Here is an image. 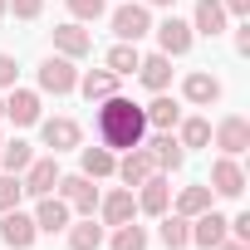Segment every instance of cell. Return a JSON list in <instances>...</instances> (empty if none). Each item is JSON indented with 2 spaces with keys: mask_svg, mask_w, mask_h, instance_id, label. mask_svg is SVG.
I'll return each mask as SVG.
<instances>
[{
  "mask_svg": "<svg viewBox=\"0 0 250 250\" xmlns=\"http://www.w3.org/2000/svg\"><path fill=\"white\" fill-rule=\"evenodd\" d=\"M98 143H103L108 152L143 147V143H147V113H143V103L123 98V93L103 98V108H98Z\"/></svg>",
  "mask_w": 250,
  "mask_h": 250,
  "instance_id": "cell-1",
  "label": "cell"
},
{
  "mask_svg": "<svg viewBox=\"0 0 250 250\" xmlns=\"http://www.w3.org/2000/svg\"><path fill=\"white\" fill-rule=\"evenodd\" d=\"M113 35L128 40V44H138L143 35H152V10L143 5V0H123V5L113 10Z\"/></svg>",
  "mask_w": 250,
  "mask_h": 250,
  "instance_id": "cell-2",
  "label": "cell"
},
{
  "mask_svg": "<svg viewBox=\"0 0 250 250\" xmlns=\"http://www.w3.org/2000/svg\"><path fill=\"white\" fill-rule=\"evenodd\" d=\"M79 88V69H74V59H64V54H49L44 64H40V93H54V98H64V93H74Z\"/></svg>",
  "mask_w": 250,
  "mask_h": 250,
  "instance_id": "cell-3",
  "label": "cell"
},
{
  "mask_svg": "<svg viewBox=\"0 0 250 250\" xmlns=\"http://www.w3.org/2000/svg\"><path fill=\"white\" fill-rule=\"evenodd\" d=\"M54 191L64 196V206H69V211H83V216H93V211H98V187H93V177H83V172L59 177V187H54Z\"/></svg>",
  "mask_w": 250,
  "mask_h": 250,
  "instance_id": "cell-4",
  "label": "cell"
},
{
  "mask_svg": "<svg viewBox=\"0 0 250 250\" xmlns=\"http://www.w3.org/2000/svg\"><path fill=\"white\" fill-rule=\"evenodd\" d=\"M69 221H74V211L64 206V196H35V230L40 235H64L69 230Z\"/></svg>",
  "mask_w": 250,
  "mask_h": 250,
  "instance_id": "cell-5",
  "label": "cell"
},
{
  "mask_svg": "<svg viewBox=\"0 0 250 250\" xmlns=\"http://www.w3.org/2000/svg\"><path fill=\"white\" fill-rule=\"evenodd\" d=\"M211 143L221 147V157H240V152L250 147V123H245L240 113H230V118H221L216 128H211Z\"/></svg>",
  "mask_w": 250,
  "mask_h": 250,
  "instance_id": "cell-6",
  "label": "cell"
},
{
  "mask_svg": "<svg viewBox=\"0 0 250 250\" xmlns=\"http://www.w3.org/2000/svg\"><path fill=\"white\" fill-rule=\"evenodd\" d=\"M152 35H157V54H167V59H182L191 49V40H196L191 35V20H177V15H167Z\"/></svg>",
  "mask_w": 250,
  "mask_h": 250,
  "instance_id": "cell-7",
  "label": "cell"
},
{
  "mask_svg": "<svg viewBox=\"0 0 250 250\" xmlns=\"http://www.w3.org/2000/svg\"><path fill=\"white\" fill-rule=\"evenodd\" d=\"M59 177H64V172H59V157H54V152H49V157H35V162L20 172L25 196H49V191L59 187Z\"/></svg>",
  "mask_w": 250,
  "mask_h": 250,
  "instance_id": "cell-8",
  "label": "cell"
},
{
  "mask_svg": "<svg viewBox=\"0 0 250 250\" xmlns=\"http://www.w3.org/2000/svg\"><path fill=\"white\" fill-rule=\"evenodd\" d=\"M40 138H44V147L59 157V152H74L79 143H83V133H79V123L74 118H40Z\"/></svg>",
  "mask_w": 250,
  "mask_h": 250,
  "instance_id": "cell-9",
  "label": "cell"
},
{
  "mask_svg": "<svg viewBox=\"0 0 250 250\" xmlns=\"http://www.w3.org/2000/svg\"><path fill=\"white\" fill-rule=\"evenodd\" d=\"M35 235H40V230H35V216H25L20 206H15V211H0V240H5L10 250H30Z\"/></svg>",
  "mask_w": 250,
  "mask_h": 250,
  "instance_id": "cell-10",
  "label": "cell"
},
{
  "mask_svg": "<svg viewBox=\"0 0 250 250\" xmlns=\"http://www.w3.org/2000/svg\"><path fill=\"white\" fill-rule=\"evenodd\" d=\"M216 196H226V201H235L240 191H245V172H240V162L235 157H216L211 162V182H206Z\"/></svg>",
  "mask_w": 250,
  "mask_h": 250,
  "instance_id": "cell-11",
  "label": "cell"
},
{
  "mask_svg": "<svg viewBox=\"0 0 250 250\" xmlns=\"http://www.w3.org/2000/svg\"><path fill=\"white\" fill-rule=\"evenodd\" d=\"M230 235V221L211 206V211H201V216H191V245H201V250H216L221 240Z\"/></svg>",
  "mask_w": 250,
  "mask_h": 250,
  "instance_id": "cell-12",
  "label": "cell"
},
{
  "mask_svg": "<svg viewBox=\"0 0 250 250\" xmlns=\"http://www.w3.org/2000/svg\"><path fill=\"white\" fill-rule=\"evenodd\" d=\"M152 172H157V162H152V152H147V147H128V152H123V162L113 167V177H118L123 187H143Z\"/></svg>",
  "mask_w": 250,
  "mask_h": 250,
  "instance_id": "cell-13",
  "label": "cell"
},
{
  "mask_svg": "<svg viewBox=\"0 0 250 250\" xmlns=\"http://www.w3.org/2000/svg\"><path fill=\"white\" fill-rule=\"evenodd\" d=\"M182 98H187L191 108H211V103H221V79L206 74V69H196V74L182 79Z\"/></svg>",
  "mask_w": 250,
  "mask_h": 250,
  "instance_id": "cell-14",
  "label": "cell"
},
{
  "mask_svg": "<svg viewBox=\"0 0 250 250\" xmlns=\"http://www.w3.org/2000/svg\"><path fill=\"white\" fill-rule=\"evenodd\" d=\"M98 216H103V226H123V221H133V216H138V196H133V187H118V191L98 196Z\"/></svg>",
  "mask_w": 250,
  "mask_h": 250,
  "instance_id": "cell-15",
  "label": "cell"
},
{
  "mask_svg": "<svg viewBox=\"0 0 250 250\" xmlns=\"http://www.w3.org/2000/svg\"><path fill=\"white\" fill-rule=\"evenodd\" d=\"M54 49H59L64 59H83V54H93V35H88L79 20H69V25H54Z\"/></svg>",
  "mask_w": 250,
  "mask_h": 250,
  "instance_id": "cell-16",
  "label": "cell"
},
{
  "mask_svg": "<svg viewBox=\"0 0 250 250\" xmlns=\"http://www.w3.org/2000/svg\"><path fill=\"white\" fill-rule=\"evenodd\" d=\"M138 211H143V216H162V211H172V187H167L162 172H152V177L138 187Z\"/></svg>",
  "mask_w": 250,
  "mask_h": 250,
  "instance_id": "cell-17",
  "label": "cell"
},
{
  "mask_svg": "<svg viewBox=\"0 0 250 250\" xmlns=\"http://www.w3.org/2000/svg\"><path fill=\"white\" fill-rule=\"evenodd\" d=\"M226 5L221 0H196V10H191V35H206V40H216V35H226Z\"/></svg>",
  "mask_w": 250,
  "mask_h": 250,
  "instance_id": "cell-18",
  "label": "cell"
},
{
  "mask_svg": "<svg viewBox=\"0 0 250 250\" xmlns=\"http://www.w3.org/2000/svg\"><path fill=\"white\" fill-rule=\"evenodd\" d=\"M5 118L15 123V128H35V123H40V93H35V88H10Z\"/></svg>",
  "mask_w": 250,
  "mask_h": 250,
  "instance_id": "cell-19",
  "label": "cell"
},
{
  "mask_svg": "<svg viewBox=\"0 0 250 250\" xmlns=\"http://www.w3.org/2000/svg\"><path fill=\"white\" fill-rule=\"evenodd\" d=\"M147 152H152V162H157V172H177L182 162H187V147L177 143V133H157L152 143H143Z\"/></svg>",
  "mask_w": 250,
  "mask_h": 250,
  "instance_id": "cell-20",
  "label": "cell"
},
{
  "mask_svg": "<svg viewBox=\"0 0 250 250\" xmlns=\"http://www.w3.org/2000/svg\"><path fill=\"white\" fill-rule=\"evenodd\" d=\"M138 79H143V88L167 93V83H172V59H167V54H143V59H138Z\"/></svg>",
  "mask_w": 250,
  "mask_h": 250,
  "instance_id": "cell-21",
  "label": "cell"
},
{
  "mask_svg": "<svg viewBox=\"0 0 250 250\" xmlns=\"http://www.w3.org/2000/svg\"><path fill=\"white\" fill-rule=\"evenodd\" d=\"M143 113H147V128H157V133H172L177 123H182V103L167 98V93H152V103Z\"/></svg>",
  "mask_w": 250,
  "mask_h": 250,
  "instance_id": "cell-22",
  "label": "cell"
},
{
  "mask_svg": "<svg viewBox=\"0 0 250 250\" xmlns=\"http://www.w3.org/2000/svg\"><path fill=\"white\" fill-rule=\"evenodd\" d=\"M79 88H83L88 103H103V98L118 93V74L113 69H88V74H79Z\"/></svg>",
  "mask_w": 250,
  "mask_h": 250,
  "instance_id": "cell-23",
  "label": "cell"
},
{
  "mask_svg": "<svg viewBox=\"0 0 250 250\" xmlns=\"http://www.w3.org/2000/svg\"><path fill=\"white\" fill-rule=\"evenodd\" d=\"M211 206H216V191H211V187H182V191H177V201H172V211H177V216H187V221H191V216H201V211H211Z\"/></svg>",
  "mask_w": 250,
  "mask_h": 250,
  "instance_id": "cell-24",
  "label": "cell"
},
{
  "mask_svg": "<svg viewBox=\"0 0 250 250\" xmlns=\"http://www.w3.org/2000/svg\"><path fill=\"white\" fill-rule=\"evenodd\" d=\"M157 221H162V226H157V235H162V245H167V250H187V245H191V221H187V216L162 211Z\"/></svg>",
  "mask_w": 250,
  "mask_h": 250,
  "instance_id": "cell-25",
  "label": "cell"
},
{
  "mask_svg": "<svg viewBox=\"0 0 250 250\" xmlns=\"http://www.w3.org/2000/svg\"><path fill=\"white\" fill-rule=\"evenodd\" d=\"M113 167H118V157H113L108 147H79V172H83V177L103 182V177H113Z\"/></svg>",
  "mask_w": 250,
  "mask_h": 250,
  "instance_id": "cell-26",
  "label": "cell"
},
{
  "mask_svg": "<svg viewBox=\"0 0 250 250\" xmlns=\"http://www.w3.org/2000/svg\"><path fill=\"white\" fill-rule=\"evenodd\" d=\"M69 250H98L103 245V226L93 221V216H83V221H69Z\"/></svg>",
  "mask_w": 250,
  "mask_h": 250,
  "instance_id": "cell-27",
  "label": "cell"
},
{
  "mask_svg": "<svg viewBox=\"0 0 250 250\" xmlns=\"http://www.w3.org/2000/svg\"><path fill=\"white\" fill-rule=\"evenodd\" d=\"M138 44H128V40H118L113 49H108V59H103V69H113L118 79H128V74H138Z\"/></svg>",
  "mask_w": 250,
  "mask_h": 250,
  "instance_id": "cell-28",
  "label": "cell"
},
{
  "mask_svg": "<svg viewBox=\"0 0 250 250\" xmlns=\"http://www.w3.org/2000/svg\"><path fill=\"white\" fill-rule=\"evenodd\" d=\"M30 162H35V147H30L25 138H15V143H0V167H5V172H15V177H20Z\"/></svg>",
  "mask_w": 250,
  "mask_h": 250,
  "instance_id": "cell-29",
  "label": "cell"
},
{
  "mask_svg": "<svg viewBox=\"0 0 250 250\" xmlns=\"http://www.w3.org/2000/svg\"><path fill=\"white\" fill-rule=\"evenodd\" d=\"M177 143L182 147H206L211 143V123L206 118H182L177 123Z\"/></svg>",
  "mask_w": 250,
  "mask_h": 250,
  "instance_id": "cell-30",
  "label": "cell"
},
{
  "mask_svg": "<svg viewBox=\"0 0 250 250\" xmlns=\"http://www.w3.org/2000/svg\"><path fill=\"white\" fill-rule=\"evenodd\" d=\"M113 250H147V226H138V221L113 226Z\"/></svg>",
  "mask_w": 250,
  "mask_h": 250,
  "instance_id": "cell-31",
  "label": "cell"
},
{
  "mask_svg": "<svg viewBox=\"0 0 250 250\" xmlns=\"http://www.w3.org/2000/svg\"><path fill=\"white\" fill-rule=\"evenodd\" d=\"M20 196H25V182H20L15 172H0V211H15Z\"/></svg>",
  "mask_w": 250,
  "mask_h": 250,
  "instance_id": "cell-32",
  "label": "cell"
},
{
  "mask_svg": "<svg viewBox=\"0 0 250 250\" xmlns=\"http://www.w3.org/2000/svg\"><path fill=\"white\" fill-rule=\"evenodd\" d=\"M103 10H108V0H69V15H74L79 25H93V20H103Z\"/></svg>",
  "mask_w": 250,
  "mask_h": 250,
  "instance_id": "cell-33",
  "label": "cell"
},
{
  "mask_svg": "<svg viewBox=\"0 0 250 250\" xmlns=\"http://www.w3.org/2000/svg\"><path fill=\"white\" fill-rule=\"evenodd\" d=\"M44 10V0H5V15H15V20H35Z\"/></svg>",
  "mask_w": 250,
  "mask_h": 250,
  "instance_id": "cell-34",
  "label": "cell"
},
{
  "mask_svg": "<svg viewBox=\"0 0 250 250\" xmlns=\"http://www.w3.org/2000/svg\"><path fill=\"white\" fill-rule=\"evenodd\" d=\"M15 79H20V64H15V54H0V88H15Z\"/></svg>",
  "mask_w": 250,
  "mask_h": 250,
  "instance_id": "cell-35",
  "label": "cell"
},
{
  "mask_svg": "<svg viewBox=\"0 0 250 250\" xmlns=\"http://www.w3.org/2000/svg\"><path fill=\"white\" fill-rule=\"evenodd\" d=\"M230 235H235V240H245V245H250V211H240V216H235V221H230Z\"/></svg>",
  "mask_w": 250,
  "mask_h": 250,
  "instance_id": "cell-36",
  "label": "cell"
},
{
  "mask_svg": "<svg viewBox=\"0 0 250 250\" xmlns=\"http://www.w3.org/2000/svg\"><path fill=\"white\" fill-rule=\"evenodd\" d=\"M226 5V15H240V20H250V0H221Z\"/></svg>",
  "mask_w": 250,
  "mask_h": 250,
  "instance_id": "cell-37",
  "label": "cell"
},
{
  "mask_svg": "<svg viewBox=\"0 0 250 250\" xmlns=\"http://www.w3.org/2000/svg\"><path fill=\"white\" fill-rule=\"evenodd\" d=\"M235 49H240V54H250V20L235 30Z\"/></svg>",
  "mask_w": 250,
  "mask_h": 250,
  "instance_id": "cell-38",
  "label": "cell"
},
{
  "mask_svg": "<svg viewBox=\"0 0 250 250\" xmlns=\"http://www.w3.org/2000/svg\"><path fill=\"white\" fill-rule=\"evenodd\" d=\"M216 250H250V245H245V240H235V235H226V240H221Z\"/></svg>",
  "mask_w": 250,
  "mask_h": 250,
  "instance_id": "cell-39",
  "label": "cell"
},
{
  "mask_svg": "<svg viewBox=\"0 0 250 250\" xmlns=\"http://www.w3.org/2000/svg\"><path fill=\"white\" fill-rule=\"evenodd\" d=\"M143 5H147V10H152V5H157V10H172L177 0H143Z\"/></svg>",
  "mask_w": 250,
  "mask_h": 250,
  "instance_id": "cell-40",
  "label": "cell"
},
{
  "mask_svg": "<svg viewBox=\"0 0 250 250\" xmlns=\"http://www.w3.org/2000/svg\"><path fill=\"white\" fill-rule=\"evenodd\" d=\"M0 118H5V98H0Z\"/></svg>",
  "mask_w": 250,
  "mask_h": 250,
  "instance_id": "cell-41",
  "label": "cell"
},
{
  "mask_svg": "<svg viewBox=\"0 0 250 250\" xmlns=\"http://www.w3.org/2000/svg\"><path fill=\"white\" fill-rule=\"evenodd\" d=\"M0 15H5V0H0Z\"/></svg>",
  "mask_w": 250,
  "mask_h": 250,
  "instance_id": "cell-42",
  "label": "cell"
},
{
  "mask_svg": "<svg viewBox=\"0 0 250 250\" xmlns=\"http://www.w3.org/2000/svg\"><path fill=\"white\" fill-rule=\"evenodd\" d=\"M0 143H5V138H0Z\"/></svg>",
  "mask_w": 250,
  "mask_h": 250,
  "instance_id": "cell-43",
  "label": "cell"
}]
</instances>
